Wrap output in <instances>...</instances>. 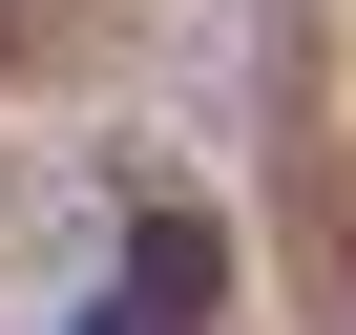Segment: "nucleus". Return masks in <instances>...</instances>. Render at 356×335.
I'll return each mask as SVG.
<instances>
[{
  "label": "nucleus",
  "instance_id": "1",
  "mask_svg": "<svg viewBox=\"0 0 356 335\" xmlns=\"http://www.w3.org/2000/svg\"><path fill=\"white\" fill-rule=\"evenodd\" d=\"M168 314H189V231H147V272H126V293H105L84 335H168Z\"/></svg>",
  "mask_w": 356,
  "mask_h": 335
}]
</instances>
